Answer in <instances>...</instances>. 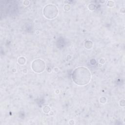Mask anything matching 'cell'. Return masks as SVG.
I'll use <instances>...</instances> for the list:
<instances>
[{
  "mask_svg": "<svg viewBox=\"0 0 125 125\" xmlns=\"http://www.w3.org/2000/svg\"><path fill=\"white\" fill-rule=\"evenodd\" d=\"M72 79L77 85L83 86L87 84L90 81L91 73L89 69L85 67H78L73 71Z\"/></svg>",
  "mask_w": 125,
  "mask_h": 125,
  "instance_id": "1",
  "label": "cell"
},
{
  "mask_svg": "<svg viewBox=\"0 0 125 125\" xmlns=\"http://www.w3.org/2000/svg\"><path fill=\"white\" fill-rule=\"evenodd\" d=\"M58 8L55 5L49 4L45 5L43 10L44 16L48 19H53L58 14Z\"/></svg>",
  "mask_w": 125,
  "mask_h": 125,
  "instance_id": "2",
  "label": "cell"
},
{
  "mask_svg": "<svg viewBox=\"0 0 125 125\" xmlns=\"http://www.w3.org/2000/svg\"><path fill=\"white\" fill-rule=\"evenodd\" d=\"M31 67L33 71L37 73L42 72L45 68L44 62L41 59H36L33 61Z\"/></svg>",
  "mask_w": 125,
  "mask_h": 125,
  "instance_id": "3",
  "label": "cell"
},
{
  "mask_svg": "<svg viewBox=\"0 0 125 125\" xmlns=\"http://www.w3.org/2000/svg\"><path fill=\"white\" fill-rule=\"evenodd\" d=\"M26 62V60L25 58L23 57H21L19 58L18 60V62L21 65H23Z\"/></svg>",
  "mask_w": 125,
  "mask_h": 125,
  "instance_id": "4",
  "label": "cell"
},
{
  "mask_svg": "<svg viewBox=\"0 0 125 125\" xmlns=\"http://www.w3.org/2000/svg\"><path fill=\"white\" fill-rule=\"evenodd\" d=\"M50 110V108L48 106H45L43 108V111L45 113H48Z\"/></svg>",
  "mask_w": 125,
  "mask_h": 125,
  "instance_id": "5",
  "label": "cell"
},
{
  "mask_svg": "<svg viewBox=\"0 0 125 125\" xmlns=\"http://www.w3.org/2000/svg\"><path fill=\"white\" fill-rule=\"evenodd\" d=\"M104 97H103L100 98V102L101 103H105L106 102V98L104 99Z\"/></svg>",
  "mask_w": 125,
  "mask_h": 125,
  "instance_id": "6",
  "label": "cell"
}]
</instances>
